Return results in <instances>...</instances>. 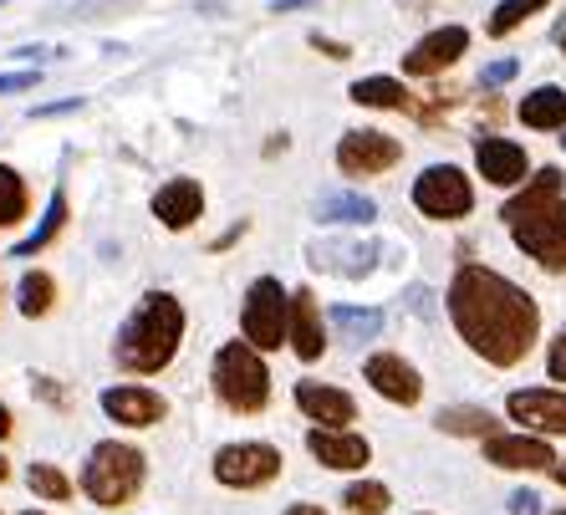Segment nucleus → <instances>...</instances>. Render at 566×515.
I'll return each mask as SVG.
<instances>
[{"instance_id": "f257e3e1", "label": "nucleus", "mask_w": 566, "mask_h": 515, "mask_svg": "<svg viewBox=\"0 0 566 515\" xmlns=\"http://www.w3.org/2000/svg\"><path fill=\"white\" fill-rule=\"evenodd\" d=\"M449 322L464 337L474 357H485L490 368H515L541 337V306L531 291L505 281L490 265H460L449 281Z\"/></svg>"}, {"instance_id": "f03ea898", "label": "nucleus", "mask_w": 566, "mask_h": 515, "mask_svg": "<svg viewBox=\"0 0 566 515\" xmlns=\"http://www.w3.org/2000/svg\"><path fill=\"white\" fill-rule=\"evenodd\" d=\"M501 220L511 225L515 245L541 265V271H566V174L541 169L521 185V195L505 199Z\"/></svg>"}, {"instance_id": "7ed1b4c3", "label": "nucleus", "mask_w": 566, "mask_h": 515, "mask_svg": "<svg viewBox=\"0 0 566 515\" xmlns=\"http://www.w3.org/2000/svg\"><path fill=\"white\" fill-rule=\"evenodd\" d=\"M179 343H185V306H179V296H169V291H148L144 302L133 306V317L123 322L118 343H113V357H118L123 372L148 378V372L169 368L174 353H179Z\"/></svg>"}, {"instance_id": "20e7f679", "label": "nucleus", "mask_w": 566, "mask_h": 515, "mask_svg": "<svg viewBox=\"0 0 566 515\" xmlns=\"http://www.w3.org/2000/svg\"><path fill=\"white\" fill-rule=\"evenodd\" d=\"M144 475H148V460L133 450V444L103 439V444L87 454V464H82V495L93 505H103V511H123V505L144 490Z\"/></svg>"}, {"instance_id": "39448f33", "label": "nucleus", "mask_w": 566, "mask_h": 515, "mask_svg": "<svg viewBox=\"0 0 566 515\" xmlns=\"http://www.w3.org/2000/svg\"><path fill=\"white\" fill-rule=\"evenodd\" d=\"M214 398L230 413H261L271 403V368H265L261 347L251 343H224L214 353Z\"/></svg>"}, {"instance_id": "423d86ee", "label": "nucleus", "mask_w": 566, "mask_h": 515, "mask_svg": "<svg viewBox=\"0 0 566 515\" xmlns=\"http://www.w3.org/2000/svg\"><path fill=\"white\" fill-rule=\"evenodd\" d=\"M240 332L245 343L261 347V353H276L291 337V291L276 276H255L245 302H240Z\"/></svg>"}, {"instance_id": "0eeeda50", "label": "nucleus", "mask_w": 566, "mask_h": 515, "mask_svg": "<svg viewBox=\"0 0 566 515\" xmlns=\"http://www.w3.org/2000/svg\"><path fill=\"white\" fill-rule=\"evenodd\" d=\"M413 210L429 214V220H464V214L474 210L470 174L454 169V164H429V169L413 179Z\"/></svg>"}, {"instance_id": "6e6552de", "label": "nucleus", "mask_w": 566, "mask_h": 515, "mask_svg": "<svg viewBox=\"0 0 566 515\" xmlns=\"http://www.w3.org/2000/svg\"><path fill=\"white\" fill-rule=\"evenodd\" d=\"M281 450L276 444H261V439H240V444H224L214 454V480L230 490H261L281 475Z\"/></svg>"}, {"instance_id": "1a4fd4ad", "label": "nucleus", "mask_w": 566, "mask_h": 515, "mask_svg": "<svg viewBox=\"0 0 566 515\" xmlns=\"http://www.w3.org/2000/svg\"><path fill=\"white\" fill-rule=\"evenodd\" d=\"M398 159H403V144H398L394 133H382V128H347L343 144H337V169H343L347 179L388 174Z\"/></svg>"}, {"instance_id": "9d476101", "label": "nucleus", "mask_w": 566, "mask_h": 515, "mask_svg": "<svg viewBox=\"0 0 566 515\" xmlns=\"http://www.w3.org/2000/svg\"><path fill=\"white\" fill-rule=\"evenodd\" d=\"M505 409H511V419L526 429V434H566V393L562 388H515L511 398H505Z\"/></svg>"}, {"instance_id": "9b49d317", "label": "nucleus", "mask_w": 566, "mask_h": 515, "mask_svg": "<svg viewBox=\"0 0 566 515\" xmlns=\"http://www.w3.org/2000/svg\"><path fill=\"white\" fill-rule=\"evenodd\" d=\"M363 383H373V393L388 398V403H403V409H413L423 398V378L413 362H403L398 353H373L368 362H363Z\"/></svg>"}, {"instance_id": "f8f14e48", "label": "nucleus", "mask_w": 566, "mask_h": 515, "mask_svg": "<svg viewBox=\"0 0 566 515\" xmlns=\"http://www.w3.org/2000/svg\"><path fill=\"white\" fill-rule=\"evenodd\" d=\"M464 52H470V31L464 27H439L403 52V72H409V77H439V72H449Z\"/></svg>"}, {"instance_id": "ddd939ff", "label": "nucleus", "mask_w": 566, "mask_h": 515, "mask_svg": "<svg viewBox=\"0 0 566 515\" xmlns=\"http://www.w3.org/2000/svg\"><path fill=\"white\" fill-rule=\"evenodd\" d=\"M382 245L378 240H312L306 245V261L316 271H332V276H347V281H363L378 265Z\"/></svg>"}, {"instance_id": "4468645a", "label": "nucleus", "mask_w": 566, "mask_h": 515, "mask_svg": "<svg viewBox=\"0 0 566 515\" xmlns=\"http://www.w3.org/2000/svg\"><path fill=\"white\" fill-rule=\"evenodd\" d=\"M474 169H480V179L495 189H515L526 185V148L511 144V138H495V133H485V138H474Z\"/></svg>"}, {"instance_id": "2eb2a0df", "label": "nucleus", "mask_w": 566, "mask_h": 515, "mask_svg": "<svg viewBox=\"0 0 566 515\" xmlns=\"http://www.w3.org/2000/svg\"><path fill=\"white\" fill-rule=\"evenodd\" d=\"M103 413L123 429H154V423H164L169 403H164V393H154L144 383H118L103 393Z\"/></svg>"}, {"instance_id": "dca6fc26", "label": "nucleus", "mask_w": 566, "mask_h": 515, "mask_svg": "<svg viewBox=\"0 0 566 515\" xmlns=\"http://www.w3.org/2000/svg\"><path fill=\"white\" fill-rule=\"evenodd\" d=\"M485 460L495 464V470H552L556 464V450H552V439H541V434H490L485 439Z\"/></svg>"}, {"instance_id": "f3484780", "label": "nucleus", "mask_w": 566, "mask_h": 515, "mask_svg": "<svg viewBox=\"0 0 566 515\" xmlns=\"http://www.w3.org/2000/svg\"><path fill=\"white\" fill-rule=\"evenodd\" d=\"M306 450H312V460L322 470H363L373 460V444L363 434H353V429H322V423L306 434Z\"/></svg>"}, {"instance_id": "a211bd4d", "label": "nucleus", "mask_w": 566, "mask_h": 515, "mask_svg": "<svg viewBox=\"0 0 566 515\" xmlns=\"http://www.w3.org/2000/svg\"><path fill=\"white\" fill-rule=\"evenodd\" d=\"M296 409L312 423H322V429H347L357 419L353 393H343V388H332V383H312V378L296 383Z\"/></svg>"}, {"instance_id": "6ab92c4d", "label": "nucleus", "mask_w": 566, "mask_h": 515, "mask_svg": "<svg viewBox=\"0 0 566 515\" xmlns=\"http://www.w3.org/2000/svg\"><path fill=\"white\" fill-rule=\"evenodd\" d=\"M205 214V189L199 179H169V185L154 195V220L164 230H189Z\"/></svg>"}, {"instance_id": "aec40b11", "label": "nucleus", "mask_w": 566, "mask_h": 515, "mask_svg": "<svg viewBox=\"0 0 566 515\" xmlns=\"http://www.w3.org/2000/svg\"><path fill=\"white\" fill-rule=\"evenodd\" d=\"M347 97H353L357 107H388V113H413V118H434V107H423L419 97L403 87L398 77H363V82H353L347 87Z\"/></svg>"}, {"instance_id": "412c9836", "label": "nucleus", "mask_w": 566, "mask_h": 515, "mask_svg": "<svg viewBox=\"0 0 566 515\" xmlns=\"http://www.w3.org/2000/svg\"><path fill=\"white\" fill-rule=\"evenodd\" d=\"M291 347L302 362H316V357L327 353V332H322V306H316L312 291H291Z\"/></svg>"}, {"instance_id": "4be33fe9", "label": "nucleus", "mask_w": 566, "mask_h": 515, "mask_svg": "<svg viewBox=\"0 0 566 515\" xmlns=\"http://www.w3.org/2000/svg\"><path fill=\"white\" fill-rule=\"evenodd\" d=\"M515 113H521V123L536 133H562L566 128V87H552V82H546V87L521 97Z\"/></svg>"}, {"instance_id": "5701e85b", "label": "nucleus", "mask_w": 566, "mask_h": 515, "mask_svg": "<svg viewBox=\"0 0 566 515\" xmlns=\"http://www.w3.org/2000/svg\"><path fill=\"white\" fill-rule=\"evenodd\" d=\"M316 220L322 225H373L378 204L368 195H322L316 199Z\"/></svg>"}, {"instance_id": "b1692460", "label": "nucleus", "mask_w": 566, "mask_h": 515, "mask_svg": "<svg viewBox=\"0 0 566 515\" xmlns=\"http://www.w3.org/2000/svg\"><path fill=\"white\" fill-rule=\"evenodd\" d=\"M439 434H464V439H490L495 434V413L490 409H470V403H454V409L434 413Z\"/></svg>"}, {"instance_id": "393cba45", "label": "nucleus", "mask_w": 566, "mask_h": 515, "mask_svg": "<svg viewBox=\"0 0 566 515\" xmlns=\"http://www.w3.org/2000/svg\"><path fill=\"white\" fill-rule=\"evenodd\" d=\"M62 225H66V195L62 189H52V199H46V214H41V225L31 230L21 245H15V255L27 261V255H36V251H46L56 235H62Z\"/></svg>"}, {"instance_id": "a878e982", "label": "nucleus", "mask_w": 566, "mask_h": 515, "mask_svg": "<svg viewBox=\"0 0 566 515\" xmlns=\"http://www.w3.org/2000/svg\"><path fill=\"white\" fill-rule=\"evenodd\" d=\"M56 302V281L46 271H27L21 276V291H15V306H21V317H46Z\"/></svg>"}, {"instance_id": "bb28decb", "label": "nucleus", "mask_w": 566, "mask_h": 515, "mask_svg": "<svg viewBox=\"0 0 566 515\" xmlns=\"http://www.w3.org/2000/svg\"><path fill=\"white\" fill-rule=\"evenodd\" d=\"M332 327L343 332L347 343H373L382 332V312H373V306H363V312L357 306H332Z\"/></svg>"}, {"instance_id": "cd10ccee", "label": "nucleus", "mask_w": 566, "mask_h": 515, "mask_svg": "<svg viewBox=\"0 0 566 515\" xmlns=\"http://www.w3.org/2000/svg\"><path fill=\"white\" fill-rule=\"evenodd\" d=\"M27 210H31L27 179H21L11 164H0V230L15 225V220H27Z\"/></svg>"}, {"instance_id": "c85d7f7f", "label": "nucleus", "mask_w": 566, "mask_h": 515, "mask_svg": "<svg viewBox=\"0 0 566 515\" xmlns=\"http://www.w3.org/2000/svg\"><path fill=\"white\" fill-rule=\"evenodd\" d=\"M536 11H546V0H501L495 15L485 21V36H511L515 27H526Z\"/></svg>"}, {"instance_id": "c756f323", "label": "nucleus", "mask_w": 566, "mask_h": 515, "mask_svg": "<svg viewBox=\"0 0 566 515\" xmlns=\"http://www.w3.org/2000/svg\"><path fill=\"white\" fill-rule=\"evenodd\" d=\"M343 505L353 515H382L394 505V495H388V485H378V480H357V485L343 490Z\"/></svg>"}, {"instance_id": "7c9ffc66", "label": "nucleus", "mask_w": 566, "mask_h": 515, "mask_svg": "<svg viewBox=\"0 0 566 515\" xmlns=\"http://www.w3.org/2000/svg\"><path fill=\"white\" fill-rule=\"evenodd\" d=\"M27 485H31V495H41V501H52V505H62V501H72V480L56 470V464H31L27 470Z\"/></svg>"}, {"instance_id": "2f4dec72", "label": "nucleus", "mask_w": 566, "mask_h": 515, "mask_svg": "<svg viewBox=\"0 0 566 515\" xmlns=\"http://www.w3.org/2000/svg\"><path fill=\"white\" fill-rule=\"evenodd\" d=\"M546 372H552V383H566V327L556 332V343L546 347Z\"/></svg>"}, {"instance_id": "473e14b6", "label": "nucleus", "mask_w": 566, "mask_h": 515, "mask_svg": "<svg viewBox=\"0 0 566 515\" xmlns=\"http://www.w3.org/2000/svg\"><path fill=\"white\" fill-rule=\"evenodd\" d=\"M41 82L36 66H27V72H0V93H31Z\"/></svg>"}, {"instance_id": "72a5a7b5", "label": "nucleus", "mask_w": 566, "mask_h": 515, "mask_svg": "<svg viewBox=\"0 0 566 515\" xmlns=\"http://www.w3.org/2000/svg\"><path fill=\"white\" fill-rule=\"evenodd\" d=\"M82 97H66V103H41V107H31V118H66V113H82Z\"/></svg>"}, {"instance_id": "f704fd0d", "label": "nucleus", "mask_w": 566, "mask_h": 515, "mask_svg": "<svg viewBox=\"0 0 566 515\" xmlns=\"http://www.w3.org/2000/svg\"><path fill=\"white\" fill-rule=\"evenodd\" d=\"M312 46L322 56H332V62H347V56H353V46H347V41H332V36H322V31H312Z\"/></svg>"}, {"instance_id": "c9c22d12", "label": "nucleus", "mask_w": 566, "mask_h": 515, "mask_svg": "<svg viewBox=\"0 0 566 515\" xmlns=\"http://www.w3.org/2000/svg\"><path fill=\"white\" fill-rule=\"evenodd\" d=\"M515 72H521V62H511V56H505V62H490L480 82H485V87H501V82H511Z\"/></svg>"}, {"instance_id": "e433bc0d", "label": "nucleus", "mask_w": 566, "mask_h": 515, "mask_svg": "<svg viewBox=\"0 0 566 515\" xmlns=\"http://www.w3.org/2000/svg\"><path fill=\"white\" fill-rule=\"evenodd\" d=\"M511 515H541V495H536V490H515V495H511Z\"/></svg>"}, {"instance_id": "4c0bfd02", "label": "nucleus", "mask_w": 566, "mask_h": 515, "mask_svg": "<svg viewBox=\"0 0 566 515\" xmlns=\"http://www.w3.org/2000/svg\"><path fill=\"white\" fill-rule=\"evenodd\" d=\"M15 62H52V56H66L62 46H15Z\"/></svg>"}, {"instance_id": "58836bf2", "label": "nucleus", "mask_w": 566, "mask_h": 515, "mask_svg": "<svg viewBox=\"0 0 566 515\" xmlns=\"http://www.w3.org/2000/svg\"><path fill=\"white\" fill-rule=\"evenodd\" d=\"M36 393L46 398V403H66V393H62V388L52 383V378H36Z\"/></svg>"}, {"instance_id": "ea45409f", "label": "nucleus", "mask_w": 566, "mask_h": 515, "mask_svg": "<svg viewBox=\"0 0 566 515\" xmlns=\"http://www.w3.org/2000/svg\"><path fill=\"white\" fill-rule=\"evenodd\" d=\"M302 6H316V0H271V11L286 15V11H302Z\"/></svg>"}, {"instance_id": "a19ab883", "label": "nucleus", "mask_w": 566, "mask_h": 515, "mask_svg": "<svg viewBox=\"0 0 566 515\" xmlns=\"http://www.w3.org/2000/svg\"><path fill=\"white\" fill-rule=\"evenodd\" d=\"M286 515H327V511H322V505H312V501H296Z\"/></svg>"}, {"instance_id": "79ce46f5", "label": "nucleus", "mask_w": 566, "mask_h": 515, "mask_svg": "<svg viewBox=\"0 0 566 515\" xmlns=\"http://www.w3.org/2000/svg\"><path fill=\"white\" fill-rule=\"evenodd\" d=\"M11 429H15V423H11V409H6V403H0V439L11 434Z\"/></svg>"}, {"instance_id": "37998d69", "label": "nucleus", "mask_w": 566, "mask_h": 515, "mask_svg": "<svg viewBox=\"0 0 566 515\" xmlns=\"http://www.w3.org/2000/svg\"><path fill=\"white\" fill-rule=\"evenodd\" d=\"M552 480L566 490V460H556V464H552Z\"/></svg>"}, {"instance_id": "c03bdc74", "label": "nucleus", "mask_w": 566, "mask_h": 515, "mask_svg": "<svg viewBox=\"0 0 566 515\" xmlns=\"http://www.w3.org/2000/svg\"><path fill=\"white\" fill-rule=\"evenodd\" d=\"M6 480H11V460H6V454H0V485H6Z\"/></svg>"}, {"instance_id": "a18cd8bd", "label": "nucleus", "mask_w": 566, "mask_h": 515, "mask_svg": "<svg viewBox=\"0 0 566 515\" xmlns=\"http://www.w3.org/2000/svg\"><path fill=\"white\" fill-rule=\"evenodd\" d=\"M556 46H566V21H562V27H556Z\"/></svg>"}, {"instance_id": "49530a36", "label": "nucleus", "mask_w": 566, "mask_h": 515, "mask_svg": "<svg viewBox=\"0 0 566 515\" xmlns=\"http://www.w3.org/2000/svg\"><path fill=\"white\" fill-rule=\"evenodd\" d=\"M27 515H46V511H27Z\"/></svg>"}, {"instance_id": "de8ad7c7", "label": "nucleus", "mask_w": 566, "mask_h": 515, "mask_svg": "<svg viewBox=\"0 0 566 515\" xmlns=\"http://www.w3.org/2000/svg\"><path fill=\"white\" fill-rule=\"evenodd\" d=\"M562 133H566V128H562ZM562 148H566V138H562Z\"/></svg>"}, {"instance_id": "09e8293b", "label": "nucleus", "mask_w": 566, "mask_h": 515, "mask_svg": "<svg viewBox=\"0 0 566 515\" xmlns=\"http://www.w3.org/2000/svg\"><path fill=\"white\" fill-rule=\"evenodd\" d=\"M552 515H566V511H552Z\"/></svg>"}]
</instances>
